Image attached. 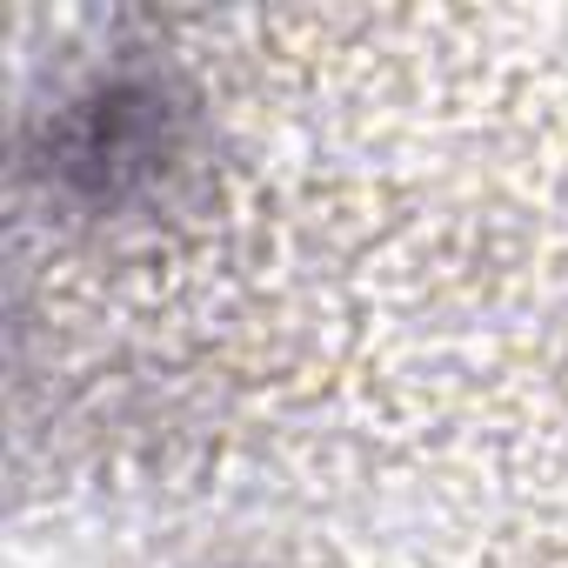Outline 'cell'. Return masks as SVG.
Segmentation results:
<instances>
[{
    "label": "cell",
    "instance_id": "cell-1",
    "mask_svg": "<svg viewBox=\"0 0 568 568\" xmlns=\"http://www.w3.org/2000/svg\"><path fill=\"white\" fill-rule=\"evenodd\" d=\"M54 161L68 181H88L94 194H121L141 174H154V161H168V114L148 88H101L94 101H81Z\"/></svg>",
    "mask_w": 568,
    "mask_h": 568
}]
</instances>
